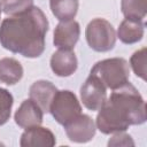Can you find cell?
I'll use <instances>...</instances> for the list:
<instances>
[{
    "mask_svg": "<svg viewBox=\"0 0 147 147\" xmlns=\"http://www.w3.org/2000/svg\"><path fill=\"white\" fill-rule=\"evenodd\" d=\"M48 20L39 7L5 18L0 25L1 46L24 57H39L45 51Z\"/></svg>",
    "mask_w": 147,
    "mask_h": 147,
    "instance_id": "obj_1",
    "label": "cell"
},
{
    "mask_svg": "<svg viewBox=\"0 0 147 147\" xmlns=\"http://www.w3.org/2000/svg\"><path fill=\"white\" fill-rule=\"evenodd\" d=\"M147 119L146 102L139 91L130 83L114 90L100 107L96 129L103 134L125 132L130 125L144 124Z\"/></svg>",
    "mask_w": 147,
    "mask_h": 147,
    "instance_id": "obj_2",
    "label": "cell"
},
{
    "mask_svg": "<svg viewBox=\"0 0 147 147\" xmlns=\"http://www.w3.org/2000/svg\"><path fill=\"white\" fill-rule=\"evenodd\" d=\"M90 74L96 76L106 88L114 91L129 82L130 65L123 57H111L96 62Z\"/></svg>",
    "mask_w": 147,
    "mask_h": 147,
    "instance_id": "obj_3",
    "label": "cell"
},
{
    "mask_svg": "<svg viewBox=\"0 0 147 147\" xmlns=\"http://www.w3.org/2000/svg\"><path fill=\"white\" fill-rule=\"evenodd\" d=\"M85 37L88 46L95 52H108L116 44V32L110 22L105 18L92 20L85 31Z\"/></svg>",
    "mask_w": 147,
    "mask_h": 147,
    "instance_id": "obj_4",
    "label": "cell"
},
{
    "mask_svg": "<svg viewBox=\"0 0 147 147\" xmlns=\"http://www.w3.org/2000/svg\"><path fill=\"white\" fill-rule=\"evenodd\" d=\"M49 113L61 125H65L82 114V106L76 94L69 90L57 91L52 100Z\"/></svg>",
    "mask_w": 147,
    "mask_h": 147,
    "instance_id": "obj_5",
    "label": "cell"
},
{
    "mask_svg": "<svg viewBox=\"0 0 147 147\" xmlns=\"http://www.w3.org/2000/svg\"><path fill=\"white\" fill-rule=\"evenodd\" d=\"M80 99L88 110H99L107 99V88L96 76L90 74L80 87Z\"/></svg>",
    "mask_w": 147,
    "mask_h": 147,
    "instance_id": "obj_6",
    "label": "cell"
},
{
    "mask_svg": "<svg viewBox=\"0 0 147 147\" xmlns=\"http://www.w3.org/2000/svg\"><path fill=\"white\" fill-rule=\"evenodd\" d=\"M64 130L70 141L84 144L93 139V137L95 136L96 125L88 115L80 114L75 119L65 124Z\"/></svg>",
    "mask_w": 147,
    "mask_h": 147,
    "instance_id": "obj_7",
    "label": "cell"
},
{
    "mask_svg": "<svg viewBox=\"0 0 147 147\" xmlns=\"http://www.w3.org/2000/svg\"><path fill=\"white\" fill-rule=\"evenodd\" d=\"M79 36H80V26L78 22L74 20L61 21L54 30L53 44L57 48L72 49L77 44Z\"/></svg>",
    "mask_w": 147,
    "mask_h": 147,
    "instance_id": "obj_8",
    "label": "cell"
},
{
    "mask_svg": "<svg viewBox=\"0 0 147 147\" xmlns=\"http://www.w3.org/2000/svg\"><path fill=\"white\" fill-rule=\"evenodd\" d=\"M42 118H44V111L31 99L24 100L14 115L15 123L22 129L40 125L42 123Z\"/></svg>",
    "mask_w": 147,
    "mask_h": 147,
    "instance_id": "obj_9",
    "label": "cell"
},
{
    "mask_svg": "<svg viewBox=\"0 0 147 147\" xmlns=\"http://www.w3.org/2000/svg\"><path fill=\"white\" fill-rule=\"evenodd\" d=\"M56 144L54 133L40 125L25 129L20 139L22 147H52Z\"/></svg>",
    "mask_w": 147,
    "mask_h": 147,
    "instance_id": "obj_10",
    "label": "cell"
},
{
    "mask_svg": "<svg viewBox=\"0 0 147 147\" xmlns=\"http://www.w3.org/2000/svg\"><path fill=\"white\" fill-rule=\"evenodd\" d=\"M77 67L78 61L72 49L59 48L51 57V69L59 77L71 76L77 70Z\"/></svg>",
    "mask_w": 147,
    "mask_h": 147,
    "instance_id": "obj_11",
    "label": "cell"
},
{
    "mask_svg": "<svg viewBox=\"0 0 147 147\" xmlns=\"http://www.w3.org/2000/svg\"><path fill=\"white\" fill-rule=\"evenodd\" d=\"M56 92L57 88L53 83L49 80L40 79L30 86L29 95L30 99L33 100L44 113H49V107Z\"/></svg>",
    "mask_w": 147,
    "mask_h": 147,
    "instance_id": "obj_12",
    "label": "cell"
},
{
    "mask_svg": "<svg viewBox=\"0 0 147 147\" xmlns=\"http://www.w3.org/2000/svg\"><path fill=\"white\" fill-rule=\"evenodd\" d=\"M145 32V23L141 20H131L125 18L118 26L117 38L123 44H136L140 41L144 37Z\"/></svg>",
    "mask_w": 147,
    "mask_h": 147,
    "instance_id": "obj_13",
    "label": "cell"
},
{
    "mask_svg": "<svg viewBox=\"0 0 147 147\" xmlns=\"http://www.w3.org/2000/svg\"><path fill=\"white\" fill-rule=\"evenodd\" d=\"M23 77L22 64L13 57L0 60V82L7 85H15Z\"/></svg>",
    "mask_w": 147,
    "mask_h": 147,
    "instance_id": "obj_14",
    "label": "cell"
},
{
    "mask_svg": "<svg viewBox=\"0 0 147 147\" xmlns=\"http://www.w3.org/2000/svg\"><path fill=\"white\" fill-rule=\"evenodd\" d=\"M78 0H49L53 15L61 21L74 20L78 11Z\"/></svg>",
    "mask_w": 147,
    "mask_h": 147,
    "instance_id": "obj_15",
    "label": "cell"
},
{
    "mask_svg": "<svg viewBox=\"0 0 147 147\" xmlns=\"http://www.w3.org/2000/svg\"><path fill=\"white\" fill-rule=\"evenodd\" d=\"M121 9L125 18L142 21L147 14V0H122Z\"/></svg>",
    "mask_w": 147,
    "mask_h": 147,
    "instance_id": "obj_16",
    "label": "cell"
},
{
    "mask_svg": "<svg viewBox=\"0 0 147 147\" xmlns=\"http://www.w3.org/2000/svg\"><path fill=\"white\" fill-rule=\"evenodd\" d=\"M33 7V0H2V11L9 16L22 14Z\"/></svg>",
    "mask_w": 147,
    "mask_h": 147,
    "instance_id": "obj_17",
    "label": "cell"
},
{
    "mask_svg": "<svg viewBox=\"0 0 147 147\" xmlns=\"http://www.w3.org/2000/svg\"><path fill=\"white\" fill-rule=\"evenodd\" d=\"M14 103V98L11 93L0 87V125H3L8 122L10 114H11V107Z\"/></svg>",
    "mask_w": 147,
    "mask_h": 147,
    "instance_id": "obj_18",
    "label": "cell"
},
{
    "mask_svg": "<svg viewBox=\"0 0 147 147\" xmlns=\"http://www.w3.org/2000/svg\"><path fill=\"white\" fill-rule=\"evenodd\" d=\"M146 47H144L134 52L130 59V65L132 67V70L137 77H140L144 80H146Z\"/></svg>",
    "mask_w": 147,
    "mask_h": 147,
    "instance_id": "obj_19",
    "label": "cell"
},
{
    "mask_svg": "<svg viewBox=\"0 0 147 147\" xmlns=\"http://www.w3.org/2000/svg\"><path fill=\"white\" fill-rule=\"evenodd\" d=\"M108 146H134V141L132 140L131 136L123 132H116L109 139Z\"/></svg>",
    "mask_w": 147,
    "mask_h": 147,
    "instance_id": "obj_20",
    "label": "cell"
},
{
    "mask_svg": "<svg viewBox=\"0 0 147 147\" xmlns=\"http://www.w3.org/2000/svg\"><path fill=\"white\" fill-rule=\"evenodd\" d=\"M1 11H2V8H1V3H0V18H1Z\"/></svg>",
    "mask_w": 147,
    "mask_h": 147,
    "instance_id": "obj_21",
    "label": "cell"
}]
</instances>
